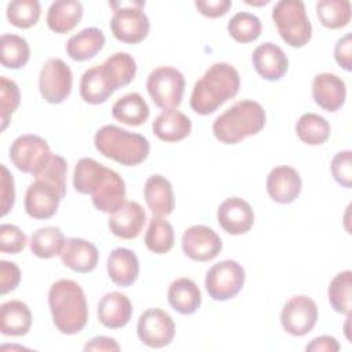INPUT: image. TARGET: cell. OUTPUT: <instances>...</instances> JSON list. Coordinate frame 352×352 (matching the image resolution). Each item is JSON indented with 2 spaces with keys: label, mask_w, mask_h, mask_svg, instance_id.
Returning <instances> with one entry per match:
<instances>
[{
  "label": "cell",
  "mask_w": 352,
  "mask_h": 352,
  "mask_svg": "<svg viewBox=\"0 0 352 352\" xmlns=\"http://www.w3.org/2000/svg\"><path fill=\"white\" fill-rule=\"evenodd\" d=\"M312 98L326 111L340 110L346 98V87L341 77L334 73H320L312 81Z\"/></svg>",
  "instance_id": "cell-17"
},
{
  "label": "cell",
  "mask_w": 352,
  "mask_h": 352,
  "mask_svg": "<svg viewBox=\"0 0 352 352\" xmlns=\"http://www.w3.org/2000/svg\"><path fill=\"white\" fill-rule=\"evenodd\" d=\"M120 349H121V346L118 345V342L114 338L104 337V336L94 337L84 345L85 352H88V351H120Z\"/></svg>",
  "instance_id": "cell-49"
},
{
  "label": "cell",
  "mask_w": 352,
  "mask_h": 352,
  "mask_svg": "<svg viewBox=\"0 0 352 352\" xmlns=\"http://www.w3.org/2000/svg\"><path fill=\"white\" fill-rule=\"evenodd\" d=\"M113 117L126 125L138 126L147 121L150 116V107L143 96L138 92H129L113 104L111 109Z\"/></svg>",
  "instance_id": "cell-31"
},
{
  "label": "cell",
  "mask_w": 352,
  "mask_h": 352,
  "mask_svg": "<svg viewBox=\"0 0 352 352\" xmlns=\"http://www.w3.org/2000/svg\"><path fill=\"white\" fill-rule=\"evenodd\" d=\"M318 307L308 296H294L282 308L280 323L286 333L302 337L316 324Z\"/></svg>",
  "instance_id": "cell-14"
},
{
  "label": "cell",
  "mask_w": 352,
  "mask_h": 352,
  "mask_svg": "<svg viewBox=\"0 0 352 352\" xmlns=\"http://www.w3.org/2000/svg\"><path fill=\"white\" fill-rule=\"evenodd\" d=\"M352 153L349 150H344L337 153L330 164V169H331V175L334 177V180L341 184L345 188H351L352 186Z\"/></svg>",
  "instance_id": "cell-43"
},
{
  "label": "cell",
  "mask_w": 352,
  "mask_h": 352,
  "mask_svg": "<svg viewBox=\"0 0 352 352\" xmlns=\"http://www.w3.org/2000/svg\"><path fill=\"white\" fill-rule=\"evenodd\" d=\"M351 3L346 0H320L316 3L319 22L329 29H340L351 22Z\"/></svg>",
  "instance_id": "cell-37"
},
{
  "label": "cell",
  "mask_w": 352,
  "mask_h": 352,
  "mask_svg": "<svg viewBox=\"0 0 352 352\" xmlns=\"http://www.w3.org/2000/svg\"><path fill=\"white\" fill-rule=\"evenodd\" d=\"M110 7L114 8L110 28L117 40L128 44H138L147 37L150 22L143 11L144 1H114L110 3Z\"/></svg>",
  "instance_id": "cell-8"
},
{
  "label": "cell",
  "mask_w": 352,
  "mask_h": 352,
  "mask_svg": "<svg viewBox=\"0 0 352 352\" xmlns=\"http://www.w3.org/2000/svg\"><path fill=\"white\" fill-rule=\"evenodd\" d=\"M51 148L41 136L38 135H21L10 147V160L23 173L36 176L51 160Z\"/></svg>",
  "instance_id": "cell-10"
},
{
  "label": "cell",
  "mask_w": 352,
  "mask_h": 352,
  "mask_svg": "<svg viewBox=\"0 0 352 352\" xmlns=\"http://www.w3.org/2000/svg\"><path fill=\"white\" fill-rule=\"evenodd\" d=\"M59 256L63 265L81 274L95 270L99 261V252L96 246L82 238L66 239Z\"/></svg>",
  "instance_id": "cell-21"
},
{
  "label": "cell",
  "mask_w": 352,
  "mask_h": 352,
  "mask_svg": "<svg viewBox=\"0 0 352 352\" xmlns=\"http://www.w3.org/2000/svg\"><path fill=\"white\" fill-rule=\"evenodd\" d=\"M73 74L70 67L59 58L48 59L38 76V89L48 103H62L72 92Z\"/></svg>",
  "instance_id": "cell-12"
},
{
  "label": "cell",
  "mask_w": 352,
  "mask_h": 352,
  "mask_svg": "<svg viewBox=\"0 0 352 352\" xmlns=\"http://www.w3.org/2000/svg\"><path fill=\"white\" fill-rule=\"evenodd\" d=\"M107 274L113 283L128 287L139 275V260L133 250L126 248L114 249L107 257Z\"/></svg>",
  "instance_id": "cell-24"
},
{
  "label": "cell",
  "mask_w": 352,
  "mask_h": 352,
  "mask_svg": "<svg viewBox=\"0 0 352 352\" xmlns=\"http://www.w3.org/2000/svg\"><path fill=\"white\" fill-rule=\"evenodd\" d=\"M147 249L155 254L168 253L175 243V231L172 224L161 216H153L144 235Z\"/></svg>",
  "instance_id": "cell-35"
},
{
  "label": "cell",
  "mask_w": 352,
  "mask_h": 352,
  "mask_svg": "<svg viewBox=\"0 0 352 352\" xmlns=\"http://www.w3.org/2000/svg\"><path fill=\"white\" fill-rule=\"evenodd\" d=\"M329 121L315 113L302 114L296 124V133L298 139L309 146H319L330 136Z\"/></svg>",
  "instance_id": "cell-34"
},
{
  "label": "cell",
  "mask_w": 352,
  "mask_h": 352,
  "mask_svg": "<svg viewBox=\"0 0 352 352\" xmlns=\"http://www.w3.org/2000/svg\"><path fill=\"white\" fill-rule=\"evenodd\" d=\"M7 19L19 29L34 26L41 14V6L37 0H14L7 6Z\"/></svg>",
  "instance_id": "cell-39"
},
{
  "label": "cell",
  "mask_w": 352,
  "mask_h": 352,
  "mask_svg": "<svg viewBox=\"0 0 352 352\" xmlns=\"http://www.w3.org/2000/svg\"><path fill=\"white\" fill-rule=\"evenodd\" d=\"M82 12V4L77 0L54 1L47 12V25L55 33H69L80 23Z\"/></svg>",
  "instance_id": "cell-26"
},
{
  "label": "cell",
  "mask_w": 352,
  "mask_h": 352,
  "mask_svg": "<svg viewBox=\"0 0 352 352\" xmlns=\"http://www.w3.org/2000/svg\"><path fill=\"white\" fill-rule=\"evenodd\" d=\"M184 76L172 66L154 69L146 82L147 92L154 104L162 110H176L183 99Z\"/></svg>",
  "instance_id": "cell-9"
},
{
  "label": "cell",
  "mask_w": 352,
  "mask_h": 352,
  "mask_svg": "<svg viewBox=\"0 0 352 352\" xmlns=\"http://www.w3.org/2000/svg\"><path fill=\"white\" fill-rule=\"evenodd\" d=\"M220 227L231 235L246 234L254 223V212L249 202L239 197L224 199L217 209Z\"/></svg>",
  "instance_id": "cell-16"
},
{
  "label": "cell",
  "mask_w": 352,
  "mask_h": 352,
  "mask_svg": "<svg viewBox=\"0 0 352 352\" xmlns=\"http://www.w3.org/2000/svg\"><path fill=\"white\" fill-rule=\"evenodd\" d=\"M21 102V92L12 80L7 77H0V120L1 131H4L10 122L11 116L18 109Z\"/></svg>",
  "instance_id": "cell-41"
},
{
  "label": "cell",
  "mask_w": 352,
  "mask_h": 352,
  "mask_svg": "<svg viewBox=\"0 0 352 352\" xmlns=\"http://www.w3.org/2000/svg\"><path fill=\"white\" fill-rule=\"evenodd\" d=\"M334 59L344 70H346V72L352 70V36H351V33H346L336 43Z\"/></svg>",
  "instance_id": "cell-46"
},
{
  "label": "cell",
  "mask_w": 352,
  "mask_h": 352,
  "mask_svg": "<svg viewBox=\"0 0 352 352\" xmlns=\"http://www.w3.org/2000/svg\"><path fill=\"white\" fill-rule=\"evenodd\" d=\"M239 85L241 78L234 66L226 62L214 63L195 82L190 106L201 116L212 114L238 94Z\"/></svg>",
  "instance_id": "cell-3"
},
{
  "label": "cell",
  "mask_w": 352,
  "mask_h": 352,
  "mask_svg": "<svg viewBox=\"0 0 352 352\" xmlns=\"http://www.w3.org/2000/svg\"><path fill=\"white\" fill-rule=\"evenodd\" d=\"M67 162L63 157L52 154L44 169L37 173L36 180L25 194V210L37 220L52 217L66 194Z\"/></svg>",
  "instance_id": "cell-2"
},
{
  "label": "cell",
  "mask_w": 352,
  "mask_h": 352,
  "mask_svg": "<svg viewBox=\"0 0 352 352\" xmlns=\"http://www.w3.org/2000/svg\"><path fill=\"white\" fill-rule=\"evenodd\" d=\"M254 70L268 81L280 80L289 67V59L283 50L274 43H263L257 45L252 55Z\"/></svg>",
  "instance_id": "cell-18"
},
{
  "label": "cell",
  "mask_w": 352,
  "mask_h": 352,
  "mask_svg": "<svg viewBox=\"0 0 352 352\" xmlns=\"http://www.w3.org/2000/svg\"><path fill=\"white\" fill-rule=\"evenodd\" d=\"M0 214L6 216L14 206L15 202V188H14V179L12 175L8 172L6 165L1 164L0 166Z\"/></svg>",
  "instance_id": "cell-44"
},
{
  "label": "cell",
  "mask_w": 352,
  "mask_h": 352,
  "mask_svg": "<svg viewBox=\"0 0 352 352\" xmlns=\"http://www.w3.org/2000/svg\"><path fill=\"white\" fill-rule=\"evenodd\" d=\"M94 143L102 155L125 166L142 164L150 153V143L143 135L117 125H104L98 129Z\"/></svg>",
  "instance_id": "cell-6"
},
{
  "label": "cell",
  "mask_w": 352,
  "mask_h": 352,
  "mask_svg": "<svg viewBox=\"0 0 352 352\" xmlns=\"http://www.w3.org/2000/svg\"><path fill=\"white\" fill-rule=\"evenodd\" d=\"M21 282V270L15 263L0 261V293L7 294L16 289Z\"/></svg>",
  "instance_id": "cell-45"
},
{
  "label": "cell",
  "mask_w": 352,
  "mask_h": 352,
  "mask_svg": "<svg viewBox=\"0 0 352 352\" xmlns=\"http://www.w3.org/2000/svg\"><path fill=\"white\" fill-rule=\"evenodd\" d=\"M265 125V111L263 106L250 99L239 100L213 122L214 138L226 144H235L248 136L257 135Z\"/></svg>",
  "instance_id": "cell-5"
},
{
  "label": "cell",
  "mask_w": 352,
  "mask_h": 352,
  "mask_svg": "<svg viewBox=\"0 0 352 352\" xmlns=\"http://www.w3.org/2000/svg\"><path fill=\"white\" fill-rule=\"evenodd\" d=\"M66 239L60 228L48 226L38 228L32 234L30 250L40 258H51L60 254Z\"/></svg>",
  "instance_id": "cell-33"
},
{
  "label": "cell",
  "mask_w": 352,
  "mask_h": 352,
  "mask_svg": "<svg viewBox=\"0 0 352 352\" xmlns=\"http://www.w3.org/2000/svg\"><path fill=\"white\" fill-rule=\"evenodd\" d=\"M230 36L238 43H252L261 33L260 19L250 12L241 11L235 14L227 25Z\"/></svg>",
  "instance_id": "cell-40"
},
{
  "label": "cell",
  "mask_w": 352,
  "mask_h": 352,
  "mask_svg": "<svg viewBox=\"0 0 352 352\" xmlns=\"http://www.w3.org/2000/svg\"><path fill=\"white\" fill-rule=\"evenodd\" d=\"M191 128V120L179 110H164L151 125L154 135L168 143L183 140L190 135Z\"/></svg>",
  "instance_id": "cell-25"
},
{
  "label": "cell",
  "mask_w": 352,
  "mask_h": 352,
  "mask_svg": "<svg viewBox=\"0 0 352 352\" xmlns=\"http://www.w3.org/2000/svg\"><path fill=\"white\" fill-rule=\"evenodd\" d=\"M1 65L7 69H21L30 58V48L28 41L18 36L6 33L0 40Z\"/></svg>",
  "instance_id": "cell-36"
},
{
  "label": "cell",
  "mask_w": 352,
  "mask_h": 352,
  "mask_svg": "<svg viewBox=\"0 0 352 352\" xmlns=\"http://www.w3.org/2000/svg\"><path fill=\"white\" fill-rule=\"evenodd\" d=\"M26 235L14 224L0 226V250L3 253L16 254L22 252L26 246Z\"/></svg>",
  "instance_id": "cell-42"
},
{
  "label": "cell",
  "mask_w": 352,
  "mask_h": 352,
  "mask_svg": "<svg viewBox=\"0 0 352 352\" xmlns=\"http://www.w3.org/2000/svg\"><path fill=\"white\" fill-rule=\"evenodd\" d=\"M146 224V212L140 204L125 201L116 212L109 216L110 231L122 239L139 236Z\"/></svg>",
  "instance_id": "cell-19"
},
{
  "label": "cell",
  "mask_w": 352,
  "mask_h": 352,
  "mask_svg": "<svg viewBox=\"0 0 352 352\" xmlns=\"http://www.w3.org/2000/svg\"><path fill=\"white\" fill-rule=\"evenodd\" d=\"M104 34L98 28H87L73 34L66 43L67 55L77 62L94 58L104 45Z\"/></svg>",
  "instance_id": "cell-30"
},
{
  "label": "cell",
  "mask_w": 352,
  "mask_h": 352,
  "mask_svg": "<svg viewBox=\"0 0 352 352\" xmlns=\"http://www.w3.org/2000/svg\"><path fill=\"white\" fill-rule=\"evenodd\" d=\"M197 10L209 18H219L228 12L231 8L230 0H197L195 1Z\"/></svg>",
  "instance_id": "cell-47"
},
{
  "label": "cell",
  "mask_w": 352,
  "mask_h": 352,
  "mask_svg": "<svg viewBox=\"0 0 352 352\" xmlns=\"http://www.w3.org/2000/svg\"><path fill=\"white\" fill-rule=\"evenodd\" d=\"M102 66L116 91L128 85L136 74V62L132 55L126 52H116L110 55Z\"/></svg>",
  "instance_id": "cell-32"
},
{
  "label": "cell",
  "mask_w": 352,
  "mask_h": 352,
  "mask_svg": "<svg viewBox=\"0 0 352 352\" xmlns=\"http://www.w3.org/2000/svg\"><path fill=\"white\" fill-rule=\"evenodd\" d=\"M144 201L154 216H168L175 209V195L170 182L161 175H151L143 187Z\"/></svg>",
  "instance_id": "cell-23"
},
{
  "label": "cell",
  "mask_w": 352,
  "mask_h": 352,
  "mask_svg": "<svg viewBox=\"0 0 352 352\" xmlns=\"http://www.w3.org/2000/svg\"><path fill=\"white\" fill-rule=\"evenodd\" d=\"M182 248L187 257L194 261H209L217 257L223 242L216 231L208 226H192L182 236Z\"/></svg>",
  "instance_id": "cell-15"
},
{
  "label": "cell",
  "mask_w": 352,
  "mask_h": 352,
  "mask_svg": "<svg viewBox=\"0 0 352 352\" xmlns=\"http://www.w3.org/2000/svg\"><path fill=\"white\" fill-rule=\"evenodd\" d=\"M340 348L338 341L331 336L316 337L305 346V349L309 352H337Z\"/></svg>",
  "instance_id": "cell-48"
},
{
  "label": "cell",
  "mask_w": 352,
  "mask_h": 352,
  "mask_svg": "<svg viewBox=\"0 0 352 352\" xmlns=\"http://www.w3.org/2000/svg\"><path fill=\"white\" fill-rule=\"evenodd\" d=\"M132 302L131 300L120 293H106L98 304V319L107 329H121L131 320Z\"/></svg>",
  "instance_id": "cell-22"
},
{
  "label": "cell",
  "mask_w": 352,
  "mask_h": 352,
  "mask_svg": "<svg viewBox=\"0 0 352 352\" xmlns=\"http://www.w3.org/2000/svg\"><path fill=\"white\" fill-rule=\"evenodd\" d=\"M169 305L182 315L194 314L201 302L202 296L197 283L188 278H179L173 280L168 289Z\"/></svg>",
  "instance_id": "cell-28"
},
{
  "label": "cell",
  "mask_w": 352,
  "mask_h": 352,
  "mask_svg": "<svg viewBox=\"0 0 352 352\" xmlns=\"http://www.w3.org/2000/svg\"><path fill=\"white\" fill-rule=\"evenodd\" d=\"M48 305L55 327L62 334H77L88 322V304L81 286L72 279H59L50 287Z\"/></svg>",
  "instance_id": "cell-4"
},
{
  "label": "cell",
  "mask_w": 352,
  "mask_h": 352,
  "mask_svg": "<svg viewBox=\"0 0 352 352\" xmlns=\"http://www.w3.org/2000/svg\"><path fill=\"white\" fill-rule=\"evenodd\" d=\"M138 337L150 348H164L175 337V322L161 308L146 309L138 320Z\"/></svg>",
  "instance_id": "cell-13"
},
{
  "label": "cell",
  "mask_w": 352,
  "mask_h": 352,
  "mask_svg": "<svg viewBox=\"0 0 352 352\" xmlns=\"http://www.w3.org/2000/svg\"><path fill=\"white\" fill-rule=\"evenodd\" d=\"M329 301L336 312L351 315L352 294V272L349 270L337 274L329 285Z\"/></svg>",
  "instance_id": "cell-38"
},
{
  "label": "cell",
  "mask_w": 352,
  "mask_h": 352,
  "mask_svg": "<svg viewBox=\"0 0 352 352\" xmlns=\"http://www.w3.org/2000/svg\"><path fill=\"white\" fill-rule=\"evenodd\" d=\"M32 326V312L29 307L19 301L11 300L0 307V330L4 336H25Z\"/></svg>",
  "instance_id": "cell-29"
},
{
  "label": "cell",
  "mask_w": 352,
  "mask_h": 352,
  "mask_svg": "<svg viewBox=\"0 0 352 352\" xmlns=\"http://www.w3.org/2000/svg\"><path fill=\"white\" fill-rule=\"evenodd\" d=\"M245 270L235 260H223L209 268L205 278L208 294L216 301L234 298L245 285Z\"/></svg>",
  "instance_id": "cell-11"
},
{
  "label": "cell",
  "mask_w": 352,
  "mask_h": 352,
  "mask_svg": "<svg viewBox=\"0 0 352 352\" xmlns=\"http://www.w3.org/2000/svg\"><path fill=\"white\" fill-rule=\"evenodd\" d=\"M267 192L278 204H290L301 192L300 173L287 165L275 166L267 176Z\"/></svg>",
  "instance_id": "cell-20"
},
{
  "label": "cell",
  "mask_w": 352,
  "mask_h": 352,
  "mask_svg": "<svg viewBox=\"0 0 352 352\" xmlns=\"http://www.w3.org/2000/svg\"><path fill=\"white\" fill-rule=\"evenodd\" d=\"M116 89L110 84L103 66L96 65L84 72L80 81V95L89 104L104 103Z\"/></svg>",
  "instance_id": "cell-27"
},
{
  "label": "cell",
  "mask_w": 352,
  "mask_h": 352,
  "mask_svg": "<svg viewBox=\"0 0 352 352\" xmlns=\"http://www.w3.org/2000/svg\"><path fill=\"white\" fill-rule=\"evenodd\" d=\"M73 186L77 192L89 194L94 206L103 213H113L125 202L122 177L94 158L85 157L76 164Z\"/></svg>",
  "instance_id": "cell-1"
},
{
  "label": "cell",
  "mask_w": 352,
  "mask_h": 352,
  "mask_svg": "<svg viewBox=\"0 0 352 352\" xmlns=\"http://www.w3.org/2000/svg\"><path fill=\"white\" fill-rule=\"evenodd\" d=\"M272 19L282 40L294 48L304 47L312 36V25L300 0H280L272 8Z\"/></svg>",
  "instance_id": "cell-7"
}]
</instances>
